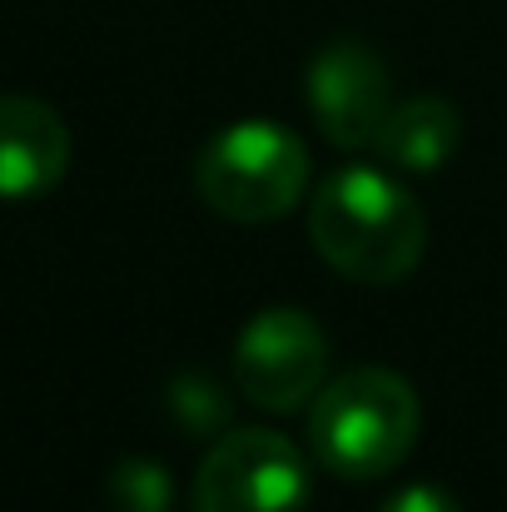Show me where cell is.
<instances>
[{"mask_svg": "<svg viewBox=\"0 0 507 512\" xmlns=\"http://www.w3.org/2000/svg\"><path fill=\"white\" fill-rule=\"evenodd\" d=\"M309 239L338 279L383 289L423 264L428 214L393 174L353 165L319 184L309 209Z\"/></svg>", "mask_w": 507, "mask_h": 512, "instance_id": "cell-1", "label": "cell"}, {"mask_svg": "<svg viewBox=\"0 0 507 512\" xmlns=\"http://www.w3.org/2000/svg\"><path fill=\"white\" fill-rule=\"evenodd\" d=\"M423 403L393 368H353L329 378L309 403V448L334 478H388L418 443Z\"/></svg>", "mask_w": 507, "mask_h": 512, "instance_id": "cell-2", "label": "cell"}, {"mask_svg": "<svg viewBox=\"0 0 507 512\" xmlns=\"http://www.w3.org/2000/svg\"><path fill=\"white\" fill-rule=\"evenodd\" d=\"M194 189L219 219L274 224L309 189V150L289 125L239 120L199 150Z\"/></svg>", "mask_w": 507, "mask_h": 512, "instance_id": "cell-3", "label": "cell"}, {"mask_svg": "<svg viewBox=\"0 0 507 512\" xmlns=\"http://www.w3.org/2000/svg\"><path fill=\"white\" fill-rule=\"evenodd\" d=\"M309 458L274 428H229L194 473V512H304Z\"/></svg>", "mask_w": 507, "mask_h": 512, "instance_id": "cell-4", "label": "cell"}, {"mask_svg": "<svg viewBox=\"0 0 507 512\" xmlns=\"http://www.w3.org/2000/svg\"><path fill=\"white\" fill-rule=\"evenodd\" d=\"M234 383L254 408L294 413L329 383V343L304 309H264L234 343Z\"/></svg>", "mask_w": 507, "mask_h": 512, "instance_id": "cell-5", "label": "cell"}, {"mask_svg": "<svg viewBox=\"0 0 507 512\" xmlns=\"http://www.w3.org/2000/svg\"><path fill=\"white\" fill-rule=\"evenodd\" d=\"M304 100L329 145L368 150L393 110V80L373 45L329 40L304 70Z\"/></svg>", "mask_w": 507, "mask_h": 512, "instance_id": "cell-6", "label": "cell"}, {"mask_svg": "<svg viewBox=\"0 0 507 512\" xmlns=\"http://www.w3.org/2000/svg\"><path fill=\"white\" fill-rule=\"evenodd\" d=\"M70 170V130L35 95H0V199H35Z\"/></svg>", "mask_w": 507, "mask_h": 512, "instance_id": "cell-7", "label": "cell"}, {"mask_svg": "<svg viewBox=\"0 0 507 512\" xmlns=\"http://www.w3.org/2000/svg\"><path fill=\"white\" fill-rule=\"evenodd\" d=\"M458 140H463V120L458 110L443 100V95H413L403 105L388 110L373 150L393 165V170L408 174H428L443 170L453 155H458Z\"/></svg>", "mask_w": 507, "mask_h": 512, "instance_id": "cell-8", "label": "cell"}, {"mask_svg": "<svg viewBox=\"0 0 507 512\" xmlns=\"http://www.w3.org/2000/svg\"><path fill=\"white\" fill-rule=\"evenodd\" d=\"M169 408H174L184 433H219L229 418V393L209 373H184L169 388Z\"/></svg>", "mask_w": 507, "mask_h": 512, "instance_id": "cell-9", "label": "cell"}, {"mask_svg": "<svg viewBox=\"0 0 507 512\" xmlns=\"http://www.w3.org/2000/svg\"><path fill=\"white\" fill-rule=\"evenodd\" d=\"M115 512H169V478L150 458H125L110 478Z\"/></svg>", "mask_w": 507, "mask_h": 512, "instance_id": "cell-10", "label": "cell"}, {"mask_svg": "<svg viewBox=\"0 0 507 512\" xmlns=\"http://www.w3.org/2000/svg\"><path fill=\"white\" fill-rule=\"evenodd\" d=\"M378 512H463V508H458V498H453L448 488H438V483H408V488H398Z\"/></svg>", "mask_w": 507, "mask_h": 512, "instance_id": "cell-11", "label": "cell"}]
</instances>
